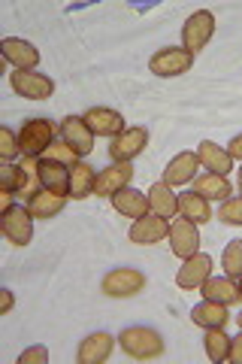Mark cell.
Returning <instances> with one entry per match:
<instances>
[{"label": "cell", "mask_w": 242, "mask_h": 364, "mask_svg": "<svg viewBox=\"0 0 242 364\" xmlns=\"http://www.w3.org/2000/svg\"><path fill=\"white\" fill-rule=\"evenodd\" d=\"M119 343H121V349L128 352L131 358H136V361L158 358L160 352H164V337H160L155 328H145V325L124 328V331L119 334Z\"/></svg>", "instance_id": "obj_1"}, {"label": "cell", "mask_w": 242, "mask_h": 364, "mask_svg": "<svg viewBox=\"0 0 242 364\" xmlns=\"http://www.w3.org/2000/svg\"><path fill=\"white\" fill-rule=\"evenodd\" d=\"M55 134H61L49 119H28L18 131V152L25 158L45 155L49 146L55 143Z\"/></svg>", "instance_id": "obj_2"}, {"label": "cell", "mask_w": 242, "mask_h": 364, "mask_svg": "<svg viewBox=\"0 0 242 364\" xmlns=\"http://www.w3.org/2000/svg\"><path fill=\"white\" fill-rule=\"evenodd\" d=\"M212 33H215V13L197 9V13L188 16V21L182 25V49L188 55L203 52V46L212 40Z\"/></svg>", "instance_id": "obj_3"}, {"label": "cell", "mask_w": 242, "mask_h": 364, "mask_svg": "<svg viewBox=\"0 0 242 364\" xmlns=\"http://www.w3.org/2000/svg\"><path fill=\"white\" fill-rule=\"evenodd\" d=\"M4 234H6V240L16 246H28L33 240V215L28 213V207L9 203L4 210Z\"/></svg>", "instance_id": "obj_4"}, {"label": "cell", "mask_w": 242, "mask_h": 364, "mask_svg": "<svg viewBox=\"0 0 242 364\" xmlns=\"http://www.w3.org/2000/svg\"><path fill=\"white\" fill-rule=\"evenodd\" d=\"M143 289H145V277L133 267L112 270V273H106V279H103V294H109V298H133V294H140Z\"/></svg>", "instance_id": "obj_5"}, {"label": "cell", "mask_w": 242, "mask_h": 364, "mask_svg": "<svg viewBox=\"0 0 242 364\" xmlns=\"http://www.w3.org/2000/svg\"><path fill=\"white\" fill-rule=\"evenodd\" d=\"M57 131H61V140L70 146V149H73L79 158L91 155V149H94V131H91L88 124H85V119L67 116L61 124H57Z\"/></svg>", "instance_id": "obj_6"}, {"label": "cell", "mask_w": 242, "mask_h": 364, "mask_svg": "<svg viewBox=\"0 0 242 364\" xmlns=\"http://www.w3.org/2000/svg\"><path fill=\"white\" fill-rule=\"evenodd\" d=\"M9 82H13V91L28 100H45L55 95V82L49 76H40L33 70H16L13 76H9Z\"/></svg>", "instance_id": "obj_7"}, {"label": "cell", "mask_w": 242, "mask_h": 364, "mask_svg": "<svg viewBox=\"0 0 242 364\" xmlns=\"http://www.w3.org/2000/svg\"><path fill=\"white\" fill-rule=\"evenodd\" d=\"M70 170L73 167H67L61 161H52V158H37V179H40V186L55 191V195H61V198L70 195Z\"/></svg>", "instance_id": "obj_8"}, {"label": "cell", "mask_w": 242, "mask_h": 364, "mask_svg": "<svg viewBox=\"0 0 242 364\" xmlns=\"http://www.w3.org/2000/svg\"><path fill=\"white\" fill-rule=\"evenodd\" d=\"M194 64V55H188L185 49H160L158 55H152V61H148V70L155 76H182L188 73Z\"/></svg>", "instance_id": "obj_9"}, {"label": "cell", "mask_w": 242, "mask_h": 364, "mask_svg": "<svg viewBox=\"0 0 242 364\" xmlns=\"http://www.w3.org/2000/svg\"><path fill=\"white\" fill-rule=\"evenodd\" d=\"M148 146V131L145 128H128L124 134L112 136L109 143V158L112 161H133L136 155Z\"/></svg>", "instance_id": "obj_10"}, {"label": "cell", "mask_w": 242, "mask_h": 364, "mask_svg": "<svg viewBox=\"0 0 242 364\" xmlns=\"http://www.w3.org/2000/svg\"><path fill=\"white\" fill-rule=\"evenodd\" d=\"M133 179V164L131 161H115L112 167L100 170L97 179H94V191L97 198H112L115 191L128 188V182Z\"/></svg>", "instance_id": "obj_11"}, {"label": "cell", "mask_w": 242, "mask_h": 364, "mask_svg": "<svg viewBox=\"0 0 242 364\" xmlns=\"http://www.w3.org/2000/svg\"><path fill=\"white\" fill-rule=\"evenodd\" d=\"M170 246H172V255H179V258L197 255V249H200V231H197V225L188 222V219L172 222L170 225Z\"/></svg>", "instance_id": "obj_12"}, {"label": "cell", "mask_w": 242, "mask_h": 364, "mask_svg": "<svg viewBox=\"0 0 242 364\" xmlns=\"http://www.w3.org/2000/svg\"><path fill=\"white\" fill-rule=\"evenodd\" d=\"M170 234V225H167V219L164 215H140V219L133 222V228H131V243H136V246H152V243H158V240H164V237Z\"/></svg>", "instance_id": "obj_13"}, {"label": "cell", "mask_w": 242, "mask_h": 364, "mask_svg": "<svg viewBox=\"0 0 242 364\" xmlns=\"http://www.w3.org/2000/svg\"><path fill=\"white\" fill-rule=\"evenodd\" d=\"M209 273H212V258L197 252V255L185 258V264L176 273V282H179V289H200L203 282L209 279Z\"/></svg>", "instance_id": "obj_14"}, {"label": "cell", "mask_w": 242, "mask_h": 364, "mask_svg": "<svg viewBox=\"0 0 242 364\" xmlns=\"http://www.w3.org/2000/svg\"><path fill=\"white\" fill-rule=\"evenodd\" d=\"M85 124L94 134H103V136H119L124 134L128 128H124V119H121V112H115V109H106V107H94V109H88L85 112Z\"/></svg>", "instance_id": "obj_15"}, {"label": "cell", "mask_w": 242, "mask_h": 364, "mask_svg": "<svg viewBox=\"0 0 242 364\" xmlns=\"http://www.w3.org/2000/svg\"><path fill=\"white\" fill-rule=\"evenodd\" d=\"M4 49V58L16 64V70H33L40 64V52L33 43H25V40H16V37H6L0 43Z\"/></svg>", "instance_id": "obj_16"}, {"label": "cell", "mask_w": 242, "mask_h": 364, "mask_svg": "<svg viewBox=\"0 0 242 364\" xmlns=\"http://www.w3.org/2000/svg\"><path fill=\"white\" fill-rule=\"evenodd\" d=\"M197 167H200V155L194 152H179L164 170V182L167 186H185V182H194L197 176Z\"/></svg>", "instance_id": "obj_17"}, {"label": "cell", "mask_w": 242, "mask_h": 364, "mask_svg": "<svg viewBox=\"0 0 242 364\" xmlns=\"http://www.w3.org/2000/svg\"><path fill=\"white\" fill-rule=\"evenodd\" d=\"M112 334L106 331H97V334H91L85 337L82 343H79V352H76V358L79 364H103L109 358V352H112Z\"/></svg>", "instance_id": "obj_18"}, {"label": "cell", "mask_w": 242, "mask_h": 364, "mask_svg": "<svg viewBox=\"0 0 242 364\" xmlns=\"http://www.w3.org/2000/svg\"><path fill=\"white\" fill-rule=\"evenodd\" d=\"M25 207H28V213L33 215V219H52V215H57V213L64 210V198L40 186L33 195H28Z\"/></svg>", "instance_id": "obj_19"}, {"label": "cell", "mask_w": 242, "mask_h": 364, "mask_svg": "<svg viewBox=\"0 0 242 364\" xmlns=\"http://www.w3.org/2000/svg\"><path fill=\"white\" fill-rule=\"evenodd\" d=\"M0 188L6 191V195H16V191H25V195H33V182L28 176V167L25 164H13L6 161L4 167H0Z\"/></svg>", "instance_id": "obj_20"}, {"label": "cell", "mask_w": 242, "mask_h": 364, "mask_svg": "<svg viewBox=\"0 0 242 364\" xmlns=\"http://www.w3.org/2000/svg\"><path fill=\"white\" fill-rule=\"evenodd\" d=\"M203 298L218 304H236L239 301V282L233 277H209L203 282Z\"/></svg>", "instance_id": "obj_21"}, {"label": "cell", "mask_w": 242, "mask_h": 364, "mask_svg": "<svg viewBox=\"0 0 242 364\" xmlns=\"http://www.w3.org/2000/svg\"><path fill=\"white\" fill-rule=\"evenodd\" d=\"M148 210H152L155 215H164V219L176 215L179 213V195H172V186H167V182H155V186L148 188Z\"/></svg>", "instance_id": "obj_22"}, {"label": "cell", "mask_w": 242, "mask_h": 364, "mask_svg": "<svg viewBox=\"0 0 242 364\" xmlns=\"http://www.w3.org/2000/svg\"><path fill=\"white\" fill-rule=\"evenodd\" d=\"M179 213H182V219H188L194 225H203V222L212 219L209 200H206L203 195H197V191H182L179 195Z\"/></svg>", "instance_id": "obj_23"}, {"label": "cell", "mask_w": 242, "mask_h": 364, "mask_svg": "<svg viewBox=\"0 0 242 364\" xmlns=\"http://www.w3.org/2000/svg\"><path fill=\"white\" fill-rule=\"evenodd\" d=\"M112 207L119 210L121 215H131V219H140V215L148 213V198L143 195V191L136 188H121L112 195Z\"/></svg>", "instance_id": "obj_24"}, {"label": "cell", "mask_w": 242, "mask_h": 364, "mask_svg": "<svg viewBox=\"0 0 242 364\" xmlns=\"http://www.w3.org/2000/svg\"><path fill=\"white\" fill-rule=\"evenodd\" d=\"M197 155H200V164H206V167H209L212 173H218V176H227L230 167H233V158H230V152L221 149V146H215L212 140H203L200 149H197Z\"/></svg>", "instance_id": "obj_25"}, {"label": "cell", "mask_w": 242, "mask_h": 364, "mask_svg": "<svg viewBox=\"0 0 242 364\" xmlns=\"http://www.w3.org/2000/svg\"><path fill=\"white\" fill-rule=\"evenodd\" d=\"M227 304H218V301H203L191 310V318L197 322L200 328H224L227 325Z\"/></svg>", "instance_id": "obj_26"}, {"label": "cell", "mask_w": 242, "mask_h": 364, "mask_svg": "<svg viewBox=\"0 0 242 364\" xmlns=\"http://www.w3.org/2000/svg\"><path fill=\"white\" fill-rule=\"evenodd\" d=\"M94 179H97L94 167H91L88 161H76V167L70 170V198L73 200L88 198L91 191H94Z\"/></svg>", "instance_id": "obj_27"}, {"label": "cell", "mask_w": 242, "mask_h": 364, "mask_svg": "<svg viewBox=\"0 0 242 364\" xmlns=\"http://www.w3.org/2000/svg\"><path fill=\"white\" fill-rule=\"evenodd\" d=\"M194 191L203 195L206 200H227L230 198V182L218 173H206L194 179Z\"/></svg>", "instance_id": "obj_28"}, {"label": "cell", "mask_w": 242, "mask_h": 364, "mask_svg": "<svg viewBox=\"0 0 242 364\" xmlns=\"http://www.w3.org/2000/svg\"><path fill=\"white\" fill-rule=\"evenodd\" d=\"M203 346H206V355L209 361H227V352H230V337L221 331V328H209L203 337Z\"/></svg>", "instance_id": "obj_29"}, {"label": "cell", "mask_w": 242, "mask_h": 364, "mask_svg": "<svg viewBox=\"0 0 242 364\" xmlns=\"http://www.w3.org/2000/svg\"><path fill=\"white\" fill-rule=\"evenodd\" d=\"M221 264L227 277H239L242 273V240H230L224 255H221Z\"/></svg>", "instance_id": "obj_30"}, {"label": "cell", "mask_w": 242, "mask_h": 364, "mask_svg": "<svg viewBox=\"0 0 242 364\" xmlns=\"http://www.w3.org/2000/svg\"><path fill=\"white\" fill-rule=\"evenodd\" d=\"M218 219H221L224 225H242V198L221 200V207H218Z\"/></svg>", "instance_id": "obj_31"}, {"label": "cell", "mask_w": 242, "mask_h": 364, "mask_svg": "<svg viewBox=\"0 0 242 364\" xmlns=\"http://www.w3.org/2000/svg\"><path fill=\"white\" fill-rule=\"evenodd\" d=\"M43 158H52V161H61V164H67V167H76V158H79V155L61 140V143H52L49 152H45Z\"/></svg>", "instance_id": "obj_32"}, {"label": "cell", "mask_w": 242, "mask_h": 364, "mask_svg": "<svg viewBox=\"0 0 242 364\" xmlns=\"http://www.w3.org/2000/svg\"><path fill=\"white\" fill-rule=\"evenodd\" d=\"M0 149H4L6 161H13V158L18 155V140H16V134L9 128H0Z\"/></svg>", "instance_id": "obj_33"}, {"label": "cell", "mask_w": 242, "mask_h": 364, "mask_svg": "<svg viewBox=\"0 0 242 364\" xmlns=\"http://www.w3.org/2000/svg\"><path fill=\"white\" fill-rule=\"evenodd\" d=\"M45 361H49V352H45L43 346H31L18 355V364H45Z\"/></svg>", "instance_id": "obj_34"}, {"label": "cell", "mask_w": 242, "mask_h": 364, "mask_svg": "<svg viewBox=\"0 0 242 364\" xmlns=\"http://www.w3.org/2000/svg\"><path fill=\"white\" fill-rule=\"evenodd\" d=\"M227 361H233V364H242V331L230 340V352H227Z\"/></svg>", "instance_id": "obj_35"}, {"label": "cell", "mask_w": 242, "mask_h": 364, "mask_svg": "<svg viewBox=\"0 0 242 364\" xmlns=\"http://www.w3.org/2000/svg\"><path fill=\"white\" fill-rule=\"evenodd\" d=\"M227 152H230V158H242V134H239V136H233V140H230Z\"/></svg>", "instance_id": "obj_36"}, {"label": "cell", "mask_w": 242, "mask_h": 364, "mask_svg": "<svg viewBox=\"0 0 242 364\" xmlns=\"http://www.w3.org/2000/svg\"><path fill=\"white\" fill-rule=\"evenodd\" d=\"M0 301H4V304H0V310H4V313L13 310V291H9V289H4V294H0Z\"/></svg>", "instance_id": "obj_37"}, {"label": "cell", "mask_w": 242, "mask_h": 364, "mask_svg": "<svg viewBox=\"0 0 242 364\" xmlns=\"http://www.w3.org/2000/svg\"><path fill=\"white\" fill-rule=\"evenodd\" d=\"M239 298H242V273H239Z\"/></svg>", "instance_id": "obj_38"}, {"label": "cell", "mask_w": 242, "mask_h": 364, "mask_svg": "<svg viewBox=\"0 0 242 364\" xmlns=\"http://www.w3.org/2000/svg\"><path fill=\"white\" fill-rule=\"evenodd\" d=\"M239 191H242V167H239Z\"/></svg>", "instance_id": "obj_39"}, {"label": "cell", "mask_w": 242, "mask_h": 364, "mask_svg": "<svg viewBox=\"0 0 242 364\" xmlns=\"http://www.w3.org/2000/svg\"><path fill=\"white\" fill-rule=\"evenodd\" d=\"M239 328H242V313H239Z\"/></svg>", "instance_id": "obj_40"}]
</instances>
